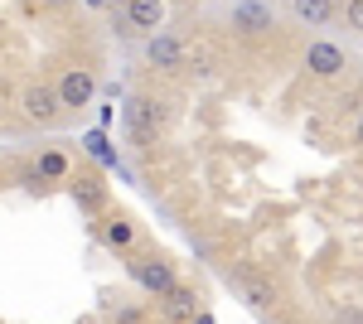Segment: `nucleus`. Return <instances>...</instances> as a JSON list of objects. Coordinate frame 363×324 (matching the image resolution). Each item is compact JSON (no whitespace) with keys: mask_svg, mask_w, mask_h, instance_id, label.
Here are the masks:
<instances>
[{"mask_svg":"<svg viewBox=\"0 0 363 324\" xmlns=\"http://www.w3.org/2000/svg\"><path fill=\"white\" fill-rule=\"evenodd\" d=\"M83 5H92V10H107V5H112V0H83Z\"/></svg>","mask_w":363,"mask_h":324,"instance_id":"18","label":"nucleus"},{"mask_svg":"<svg viewBox=\"0 0 363 324\" xmlns=\"http://www.w3.org/2000/svg\"><path fill=\"white\" fill-rule=\"evenodd\" d=\"M102 242L112 247V252H131V242H136V228H131L126 218H107V223H102Z\"/></svg>","mask_w":363,"mask_h":324,"instance_id":"11","label":"nucleus"},{"mask_svg":"<svg viewBox=\"0 0 363 324\" xmlns=\"http://www.w3.org/2000/svg\"><path fill=\"white\" fill-rule=\"evenodd\" d=\"M0 107H5V102H0Z\"/></svg>","mask_w":363,"mask_h":324,"instance_id":"20","label":"nucleus"},{"mask_svg":"<svg viewBox=\"0 0 363 324\" xmlns=\"http://www.w3.org/2000/svg\"><path fill=\"white\" fill-rule=\"evenodd\" d=\"M354 145H363V111L354 116Z\"/></svg>","mask_w":363,"mask_h":324,"instance_id":"16","label":"nucleus"},{"mask_svg":"<svg viewBox=\"0 0 363 324\" xmlns=\"http://www.w3.org/2000/svg\"><path fill=\"white\" fill-rule=\"evenodd\" d=\"M126 271H131V281H136L140 291H150V296H165L169 286H174V271H169V262H160V257H131Z\"/></svg>","mask_w":363,"mask_h":324,"instance_id":"2","label":"nucleus"},{"mask_svg":"<svg viewBox=\"0 0 363 324\" xmlns=\"http://www.w3.org/2000/svg\"><path fill=\"white\" fill-rule=\"evenodd\" d=\"M233 286H238V291L247 296V305H257V310H262V305H272V286H262V281L247 276V271H238V276H233Z\"/></svg>","mask_w":363,"mask_h":324,"instance_id":"12","label":"nucleus"},{"mask_svg":"<svg viewBox=\"0 0 363 324\" xmlns=\"http://www.w3.org/2000/svg\"><path fill=\"white\" fill-rule=\"evenodd\" d=\"M126 25L155 34V29L165 25V0H126Z\"/></svg>","mask_w":363,"mask_h":324,"instance_id":"8","label":"nucleus"},{"mask_svg":"<svg viewBox=\"0 0 363 324\" xmlns=\"http://www.w3.org/2000/svg\"><path fill=\"white\" fill-rule=\"evenodd\" d=\"M73 189H78V199H83V208H92V213L102 208V184H97V179H78Z\"/></svg>","mask_w":363,"mask_h":324,"instance_id":"14","label":"nucleus"},{"mask_svg":"<svg viewBox=\"0 0 363 324\" xmlns=\"http://www.w3.org/2000/svg\"><path fill=\"white\" fill-rule=\"evenodd\" d=\"M335 0H291V15H296V20H301V25H330V20H335Z\"/></svg>","mask_w":363,"mask_h":324,"instance_id":"10","label":"nucleus"},{"mask_svg":"<svg viewBox=\"0 0 363 324\" xmlns=\"http://www.w3.org/2000/svg\"><path fill=\"white\" fill-rule=\"evenodd\" d=\"M344 20H349V29L363 34V0H344Z\"/></svg>","mask_w":363,"mask_h":324,"instance_id":"15","label":"nucleus"},{"mask_svg":"<svg viewBox=\"0 0 363 324\" xmlns=\"http://www.w3.org/2000/svg\"><path fill=\"white\" fill-rule=\"evenodd\" d=\"M306 68L315 78H339V73H344V49L330 44V39H315L306 49Z\"/></svg>","mask_w":363,"mask_h":324,"instance_id":"5","label":"nucleus"},{"mask_svg":"<svg viewBox=\"0 0 363 324\" xmlns=\"http://www.w3.org/2000/svg\"><path fill=\"white\" fill-rule=\"evenodd\" d=\"M20 5H25L29 15H39V10H44V0H20Z\"/></svg>","mask_w":363,"mask_h":324,"instance_id":"17","label":"nucleus"},{"mask_svg":"<svg viewBox=\"0 0 363 324\" xmlns=\"http://www.w3.org/2000/svg\"><path fill=\"white\" fill-rule=\"evenodd\" d=\"M97 97V78L87 73V68H68L63 78H58V102L63 107H87Z\"/></svg>","mask_w":363,"mask_h":324,"instance_id":"4","label":"nucleus"},{"mask_svg":"<svg viewBox=\"0 0 363 324\" xmlns=\"http://www.w3.org/2000/svg\"><path fill=\"white\" fill-rule=\"evenodd\" d=\"M145 58H150L160 73H174V68L184 63V44H179L174 34H160V29H155V34L145 39Z\"/></svg>","mask_w":363,"mask_h":324,"instance_id":"6","label":"nucleus"},{"mask_svg":"<svg viewBox=\"0 0 363 324\" xmlns=\"http://www.w3.org/2000/svg\"><path fill=\"white\" fill-rule=\"evenodd\" d=\"M160 300H165V315H169L174 324H179V320H194V310H199V296L189 291V286H179V281H174V286H169Z\"/></svg>","mask_w":363,"mask_h":324,"instance_id":"9","label":"nucleus"},{"mask_svg":"<svg viewBox=\"0 0 363 324\" xmlns=\"http://www.w3.org/2000/svg\"><path fill=\"white\" fill-rule=\"evenodd\" d=\"M58 5H68V0H44V10H58Z\"/></svg>","mask_w":363,"mask_h":324,"instance_id":"19","label":"nucleus"},{"mask_svg":"<svg viewBox=\"0 0 363 324\" xmlns=\"http://www.w3.org/2000/svg\"><path fill=\"white\" fill-rule=\"evenodd\" d=\"M63 174H68V160H63L58 150L39 155V179H63Z\"/></svg>","mask_w":363,"mask_h":324,"instance_id":"13","label":"nucleus"},{"mask_svg":"<svg viewBox=\"0 0 363 324\" xmlns=\"http://www.w3.org/2000/svg\"><path fill=\"white\" fill-rule=\"evenodd\" d=\"M20 107H25L29 121H39V126H49L58 111H63V102H58V87H49V82H29L25 92H20Z\"/></svg>","mask_w":363,"mask_h":324,"instance_id":"3","label":"nucleus"},{"mask_svg":"<svg viewBox=\"0 0 363 324\" xmlns=\"http://www.w3.org/2000/svg\"><path fill=\"white\" fill-rule=\"evenodd\" d=\"M233 29H238V34H247V39H257V34H267V29H272V10H267V5H257V0H238V5H233Z\"/></svg>","mask_w":363,"mask_h":324,"instance_id":"7","label":"nucleus"},{"mask_svg":"<svg viewBox=\"0 0 363 324\" xmlns=\"http://www.w3.org/2000/svg\"><path fill=\"white\" fill-rule=\"evenodd\" d=\"M126 126H131V135H136L140 145H150L155 135L165 131V107L150 102V97H131V107H126Z\"/></svg>","mask_w":363,"mask_h":324,"instance_id":"1","label":"nucleus"}]
</instances>
